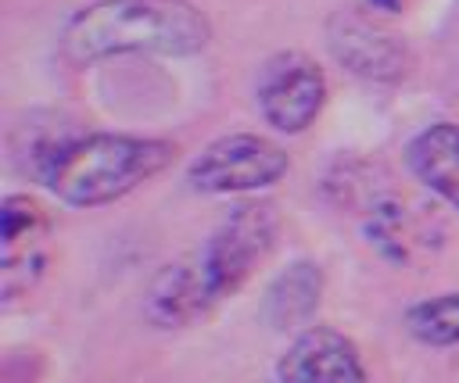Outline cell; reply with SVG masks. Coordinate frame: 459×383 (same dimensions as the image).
<instances>
[{
    "label": "cell",
    "mask_w": 459,
    "mask_h": 383,
    "mask_svg": "<svg viewBox=\"0 0 459 383\" xmlns=\"http://www.w3.org/2000/svg\"><path fill=\"white\" fill-rule=\"evenodd\" d=\"M212 43V18L190 0H93L68 14L57 50L68 64L115 57H190Z\"/></svg>",
    "instance_id": "7a4b0ae2"
},
{
    "label": "cell",
    "mask_w": 459,
    "mask_h": 383,
    "mask_svg": "<svg viewBox=\"0 0 459 383\" xmlns=\"http://www.w3.org/2000/svg\"><path fill=\"white\" fill-rule=\"evenodd\" d=\"M280 240V211L273 200H240L208 233L194 254V268L212 304L240 294L265 265Z\"/></svg>",
    "instance_id": "3957f363"
},
{
    "label": "cell",
    "mask_w": 459,
    "mask_h": 383,
    "mask_svg": "<svg viewBox=\"0 0 459 383\" xmlns=\"http://www.w3.org/2000/svg\"><path fill=\"white\" fill-rule=\"evenodd\" d=\"M323 286H326V276L316 261L308 258H294L290 265H283L265 294H262V322L276 333H287V329H305L312 322V315L319 311L323 304Z\"/></svg>",
    "instance_id": "ba28073f"
},
{
    "label": "cell",
    "mask_w": 459,
    "mask_h": 383,
    "mask_svg": "<svg viewBox=\"0 0 459 383\" xmlns=\"http://www.w3.org/2000/svg\"><path fill=\"white\" fill-rule=\"evenodd\" d=\"M276 383H373L351 336L333 326H305L280 351Z\"/></svg>",
    "instance_id": "52a82bcc"
},
{
    "label": "cell",
    "mask_w": 459,
    "mask_h": 383,
    "mask_svg": "<svg viewBox=\"0 0 459 383\" xmlns=\"http://www.w3.org/2000/svg\"><path fill=\"white\" fill-rule=\"evenodd\" d=\"M366 4L377 7V11H387V14H398L405 7V0H366Z\"/></svg>",
    "instance_id": "7c38bea8"
},
{
    "label": "cell",
    "mask_w": 459,
    "mask_h": 383,
    "mask_svg": "<svg viewBox=\"0 0 459 383\" xmlns=\"http://www.w3.org/2000/svg\"><path fill=\"white\" fill-rule=\"evenodd\" d=\"M402 326L423 347H434V351L459 347V290L434 294L409 304L402 315Z\"/></svg>",
    "instance_id": "8fae6325"
},
{
    "label": "cell",
    "mask_w": 459,
    "mask_h": 383,
    "mask_svg": "<svg viewBox=\"0 0 459 383\" xmlns=\"http://www.w3.org/2000/svg\"><path fill=\"white\" fill-rule=\"evenodd\" d=\"M290 172V154L258 132L215 136L186 161V186L204 197L262 193Z\"/></svg>",
    "instance_id": "277c9868"
},
{
    "label": "cell",
    "mask_w": 459,
    "mask_h": 383,
    "mask_svg": "<svg viewBox=\"0 0 459 383\" xmlns=\"http://www.w3.org/2000/svg\"><path fill=\"white\" fill-rule=\"evenodd\" d=\"M212 308L215 304L208 301L194 261H176V265L158 268L140 301L143 319L158 329H183V326L204 319Z\"/></svg>",
    "instance_id": "9c48e42d"
},
{
    "label": "cell",
    "mask_w": 459,
    "mask_h": 383,
    "mask_svg": "<svg viewBox=\"0 0 459 383\" xmlns=\"http://www.w3.org/2000/svg\"><path fill=\"white\" fill-rule=\"evenodd\" d=\"M326 72L305 50H276L255 75V104L262 122L280 136L308 132L326 107Z\"/></svg>",
    "instance_id": "5b68a950"
},
{
    "label": "cell",
    "mask_w": 459,
    "mask_h": 383,
    "mask_svg": "<svg viewBox=\"0 0 459 383\" xmlns=\"http://www.w3.org/2000/svg\"><path fill=\"white\" fill-rule=\"evenodd\" d=\"M323 39L330 57L351 72L362 82H377V86H398L412 75V50L402 36L373 25L366 14L359 11H333L323 25Z\"/></svg>",
    "instance_id": "8992f818"
},
{
    "label": "cell",
    "mask_w": 459,
    "mask_h": 383,
    "mask_svg": "<svg viewBox=\"0 0 459 383\" xmlns=\"http://www.w3.org/2000/svg\"><path fill=\"white\" fill-rule=\"evenodd\" d=\"M405 165L420 186L459 211V125L430 122L405 143Z\"/></svg>",
    "instance_id": "30bf717a"
},
{
    "label": "cell",
    "mask_w": 459,
    "mask_h": 383,
    "mask_svg": "<svg viewBox=\"0 0 459 383\" xmlns=\"http://www.w3.org/2000/svg\"><path fill=\"white\" fill-rule=\"evenodd\" d=\"M11 157L18 172L43 186L57 204L93 211L129 197L172 168L179 150L161 136L79 129L57 118L43 125L25 122V132L11 140Z\"/></svg>",
    "instance_id": "6da1fadb"
}]
</instances>
